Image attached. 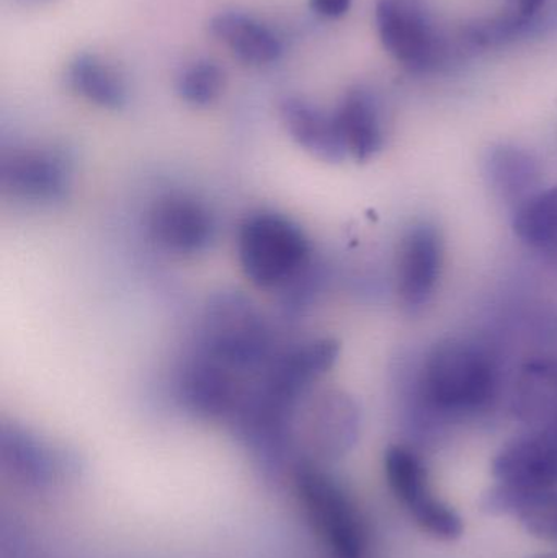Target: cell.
I'll list each match as a JSON object with an SVG mask.
<instances>
[{"label": "cell", "instance_id": "1", "mask_svg": "<svg viewBox=\"0 0 557 558\" xmlns=\"http://www.w3.org/2000/svg\"><path fill=\"white\" fill-rule=\"evenodd\" d=\"M198 350L252 377L258 376L277 354L264 314L241 292H222L208 302Z\"/></svg>", "mask_w": 557, "mask_h": 558}, {"label": "cell", "instance_id": "2", "mask_svg": "<svg viewBox=\"0 0 557 558\" xmlns=\"http://www.w3.org/2000/svg\"><path fill=\"white\" fill-rule=\"evenodd\" d=\"M311 254L313 248L303 229L277 213H255L239 229V264L257 288L296 286L310 270Z\"/></svg>", "mask_w": 557, "mask_h": 558}, {"label": "cell", "instance_id": "3", "mask_svg": "<svg viewBox=\"0 0 557 558\" xmlns=\"http://www.w3.org/2000/svg\"><path fill=\"white\" fill-rule=\"evenodd\" d=\"M489 354L467 341L448 340L428 354L421 376L422 396L435 409L470 412L487 405L496 392Z\"/></svg>", "mask_w": 557, "mask_h": 558}, {"label": "cell", "instance_id": "4", "mask_svg": "<svg viewBox=\"0 0 557 558\" xmlns=\"http://www.w3.org/2000/svg\"><path fill=\"white\" fill-rule=\"evenodd\" d=\"M74 182V163L56 147L13 149L0 162V185L16 202L51 206L64 202Z\"/></svg>", "mask_w": 557, "mask_h": 558}, {"label": "cell", "instance_id": "5", "mask_svg": "<svg viewBox=\"0 0 557 558\" xmlns=\"http://www.w3.org/2000/svg\"><path fill=\"white\" fill-rule=\"evenodd\" d=\"M301 500L316 530L339 558H362L365 533L349 498L323 472L304 469L298 475Z\"/></svg>", "mask_w": 557, "mask_h": 558}, {"label": "cell", "instance_id": "6", "mask_svg": "<svg viewBox=\"0 0 557 558\" xmlns=\"http://www.w3.org/2000/svg\"><path fill=\"white\" fill-rule=\"evenodd\" d=\"M252 380L254 377L198 350L180 371L179 392L192 412L219 418L241 410Z\"/></svg>", "mask_w": 557, "mask_h": 558}, {"label": "cell", "instance_id": "7", "mask_svg": "<svg viewBox=\"0 0 557 558\" xmlns=\"http://www.w3.org/2000/svg\"><path fill=\"white\" fill-rule=\"evenodd\" d=\"M376 25L386 51L411 71L437 65L440 45L414 0H378Z\"/></svg>", "mask_w": 557, "mask_h": 558}, {"label": "cell", "instance_id": "8", "mask_svg": "<svg viewBox=\"0 0 557 558\" xmlns=\"http://www.w3.org/2000/svg\"><path fill=\"white\" fill-rule=\"evenodd\" d=\"M150 238L172 254H202L216 234L215 216L205 203L185 193H170L149 211Z\"/></svg>", "mask_w": 557, "mask_h": 558}, {"label": "cell", "instance_id": "9", "mask_svg": "<svg viewBox=\"0 0 557 558\" xmlns=\"http://www.w3.org/2000/svg\"><path fill=\"white\" fill-rule=\"evenodd\" d=\"M444 265V238L437 226H412L399 247L398 291L405 307L417 308L434 295Z\"/></svg>", "mask_w": 557, "mask_h": 558}, {"label": "cell", "instance_id": "10", "mask_svg": "<svg viewBox=\"0 0 557 558\" xmlns=\"http://www.w3.org/2000/svg\"><path fill=\"white\" fill-rule=\"evenodd\" d=\"M280 117L291 140L324 162H342L347 153L336 113H326L316 105L298 97L280 104Z\"/></svg>", "mask_w": 557, "mask_h": 558}, {"label": "cell", "instance_id": "11", "mask_svg": "<svg viewBox=\"0 0 557 558\" xmlns=\"http://www.w3.org/2000/svg\"><path fill=\"white\" fill-rule=\"evenodd\" d=\"M301 418L310 438L324 452H342L352 445L359 428V410L346 393L310 392L300 400Z\"/></svg>", "mask_w": 557, "mask_h": 558}, {"label": "cell", "instance_id": "12", "mask_svg": "<svg viewBox=\"0 0 557 558\" xmlns=\"http://www.w3.org/2000/svg\"><path fill=\"white\" fill-rule=\"evenodd\" d=\"M208 28L244 64H271L283 54L280 38L267 25L245 13H218L209 20Z\"/></svg>", "mask_w": 557, "mask_h": 558}, {"label": "cell", "instance_id": "13", "mask_svg": "<svg viewBox=\"0 0 557 558\" xmlns=\"http://www.w3.org/2000/svg\"><path fill=\"white\" fill-rule=\"evenodd\" d=\"M337 123L346 143L347 153L359 162L373 159L382 150V117L372 94L362 88L350 90L336 110Z\"/></svg>", "mask_w": 557, "mask_h": 558}, {"label": "cell", "instance_id": "14", "mask_svg": "<svg viewBox=\"0 0 557 558\" xmlns=\"http://www.w3.org/2000/svg\"><path fill=\"white\" fill-rule=\"evenodd\" d=\"M68 87L78 97L105 110H121L128 104V87L120 72L97 54L82 52L69 62Z\"/></svg>", "mask_w": 557, "mask_h": 558}, {"label": "cell", "instance_id": "15", "mask_svg": "<svg viewBox=\"0 0 557 558\" xmlns=\"http://www.w3.org/2000/svg\"><path fill=\"white\" fill-rule=\"evenodd\" d=\"M484 508L489 513H513L533 536L557 543V495L545 492H519L496 488L486 495Z\"/></svg>", "mask_w": 557, "mask_h": 558}, {"label": "cell", "instance_id": "16", "mask_svg": "<svg viewBox=\"0 0 557 558\" xmlns=\"http://www.w3.org/2000/svg\"><path fill=\"white\" fill-rule=\"evenodd\" d=\"M487 175L491 185L500 198L519 208L523 202L535 195L540 170L535 160L525 150L513 146L494 147L487 157Z\"/></svg>", "mask_w": 557, "mask_h": 558}, {"label": "cell", "instance_id": "17", "mask_svg": "<svg viewBox=\"0 0 557 558\" xmlns=\"http://www.w3.org/2000/svg\"><path fill=\"white\" fill-rule=\"evenodd\" d=\"M513 229L530 247L557 257V186L523 202L516 209Z\"/></svg>", "mask_w": 557, "mask_h": 558}, {"label": "cell", "instance_id": "18", "mask_svg": "<svg viewBox=\"0 0 557 558\" xmlns=\"http://www.w3.org/2000/svg\"><path fill=\"white\" fill-rule=\"evenodd\" d=\"M385 468L389 487L409 508L431 494L424 465L409 449L402 446L389 448L386 452Z\"/></svg>", "mask_w": 557, "mask_h": 558}, {"label": "cell", "instance_id": "19", "mask_svg": "<svg viewBox=\"0 0 557 558\" xmlns=\"http://www.w3.org/2000/svg\"><path fill=\"white\" fill-rule=\"evenodd\" d=\"M543 5L545 0H507L502 15L471 28V39L481 46L500 45L525 32Z\"/></svg>", "mask_w": 557, "mask_h": 558}, {"label": "cell", "instance_id": "20", "mask_svg": "<svg viewBox=\"0 0 557 558\" xmlns=\"http://www.w3.org/2000/svg\"><path fill=\"white\" fill-rule=\"evenodd\" d=\"M225 87V71L208 59L186 65L177 78V94L192 107H209L221 97Z\"/></svg>", "mask_w": 557, "mask_h": 558}, {"label": "cell", "instance_id": "21", "mask_svg": "<svg viewBox=\"0 0 557 558\" xmlns=\"http://www.w3.org/2000/svg\"><path fill=\"white\" fill-rule=\"evenodd\" d=\"M409 510L414 514L422 531L431 534L435 539L455 541L463 534L461 518L450 507L432 497V494L425 495Z\"/></svg>", "mask_w": 557, "mask_h": 558}, {"label": "cell", "instance_id": "22", "mask_svg": "<svg viewBox=\"0 0 557 558\" xmlns=\"http://www.w3.org/2000/svg\"><path fill=\"white\" fill-rule=\"evenodd\" d=\"M350 7H352V0H310V9L323 19H342Z\"/></svg>", "mask_w": 557, "mask_h": 558}]
</instances>
